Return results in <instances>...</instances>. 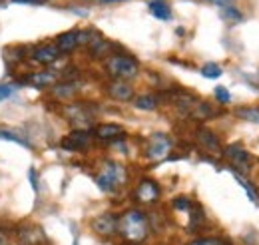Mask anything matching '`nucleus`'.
<instances>
[{
	"instance_id": "obj_29",
	"label": "nucleus",
	"mask_w": 259,
	"mask_h": 245,
	"mask_svg": "<svg viewBox=\"0 0 259 245\" xmlns=\"http://www.w3.org/2000/svg\"><path fill=\"white\" fill-rule=\"evenodd\" d=\"M12 92H14V86L12 84H0V102L6 100V98H10Z\"/></svg>"
},
{
	"instance_id": "obj_19",
	"label": "nucleus",
	"mask_w": 259,
	"mask_h": 245,
	"mask_svg": "<svg viewBox=\"0 0 259 245\" xmlns=\"http://www.w3.org/2000/svg\"><path fill=\"white\" fill-rule=\"evenodd\" d=\"M134 106L138 110H146V112H154L160 106V98L156 94H140L134 98Z\"/></svg>"
},
{
	"instance_id": "obj_5",
	"label": "nucleus",
	"mask_w": 259,
	"mask_h": 245,
	"mask_svg": "<svg viewBox=\"0 0 259 245\" xmlns=\"http://www.w3.org/2000/svg\"><path fill=\"white\" fill-rule=\"evenodd\" d=\"M171 150V140L167 134L156 132L148 138V146H146V155L154 161H160L163 157H167V153Z\"/></svg>"
},
{
	"instance_id": "obj_6",
	"label": "nucleus",
	"mask_w": 259,
	"mask_h": 245,
	"mask_svg": "<svg viewBox=\"0 0 259 245\" xmlns=\"http://www.w3.org/2000/svg\"><path fill=\"white\" fill-rule=\"evenodd\" d=\"M132 195H134V199H136L138 203L150 206V203H156V201L160 199L162 189H160L158 182H154V180H150V178H144L140 184L136 185V189H134Z\"/></svg>"
},
{
	"instance_id": "obj_13",
	"label": "nucleus",
	"mask_w": 259,
	"mask_h": 245,
	"mask_svg": "<svg viewBox=\"0 0 259 245\" xmlns=\"http://www.w3.org/2000/svg\"><path fill=\"white\" fill-rule=\"evenodd\" d=\"M62 54L58 50L56 44H40L32 50V60L42 64V66H48V64H54Z\"/></svg>"
},
{
	"instance_id": "obj_23",
	"label": "nucleus",
	"mask_w": 259,
	"mask_h": 245,
	"mask_svg": "<svg viewBox=\"0 0 259 245\" xmlns=\"http://www.w3.org/2000/svg\"><path fill=\"white\" fill-rule=\"evenodd\" d=\"M220 14H222V18L226 20L227 24H237V22H241L243 20V14L235 8V6H226V8H220Z\"/></svg>"
},
{
	"instance_id": "obj_8",
	"label": "nucleus",
	"mask_w": 259,
	"mask_h": 245,
	"mask_svg": "<svg viewBox=\"0 0 259 245\" xmlns=\"http://www.w3.org/2000/svg\"><path fill=\"white\" fill-rule=\"evenodd\" d=\"M222 153H224V157H226L231 166L237 168V172H249L251 170V155L247 153V150L243 146L231 144V146L224 148Z\"/></svg>"
},
{
	"instance_id": "obj_17",
	"label": "nucleus",
	"mask_w": 259,
	"mask_h": 245,
	"mask_svg": "<svg viewBox=\"0 0 259 245\" xmlns=\"http://www.w3.org/2000/svg\"><path fill=\"white\" fill-rule=\"evenodd\" d=\"M54 44L58 46L60 54H70V52H74V50L80 46V42H78V30L62 32V34L56 38V42H54Z\"/></svg>"
},
{
	"instance_id": "obj_24",
	"label": "nucleus",
	"mask_w": 259,
	"mask_h": 245,
	"mask_svg": "<svg viewBox=\"0 0 259 245\" xmlns=\"http://www.w3.org/2000/svg\"><path fill=\"white\" fill-rule=\"evenodd\" d=\"M222 74H224V70H222V66L215 64V62H209V64H205V66L201 68V76H203V78H209V80H215V78H220Z\"/></svg>"
},
{
	"instance_id": "obj_11",
	"label": "nucleus",
	"mask_w": 259,
	"mask_h": 245,
	"mask_svg": "<svg viewBox=\"0 0 259 245\" xmlns=\"http://www.w3.org/2000/svg\"><path fill=\"white\" fill-rule=\"evenodd\" d=\"M106 94L116 100V102H130L134 100V86L130 82H124V80H112L108 86H106Z\"/></svg>"
},
{
	"instance_id": "obj_21",
	"label": "nucleus",
	"mask_w": 259,
	"mask_h": 245,
	"mask_svg": "<svg viewBox=\"0 0 259 245\" xmlns=\"http://www.w3.org/2000/svg\"><path fill=\"white\" fill-rule=\"evenodd\" d=\"M233 114L239 118V120H245V122L259 124V108L257 106H239L233 110Z\"/></svg>"
},
{
	"instance_id": "obj_28",
	"label": "nucleus",
	"mask_w": 259,
	"mask_h": 245,
	"mask_svg": "<svg viewBox=\"0 0 259 245\" xmlns=\"http://www.w3.org/2000/svg\"><path fill=\"white\" fill-rule=\"evenodd\" d=\"M213 94H215V100H218L222 106H227V104L231 102V94L227 92V88H224V86H218V88L213 90Z\"/></svg>"
},
{
	"instance_id": "obj_31",
	"label": "nucleus",
	"mask_w": 259,
	"mask_h": 245,
	"mask_svg": "<svg viewBox=\"0 0 259 245\" xmlns=\"http://www.w3.org/2000/svg\"><path fill=\"white\" fill-rule=\"evenodd\" d=\"M14 4H34V6H40V4H46V0H12Z\"/></svg>"
},
{
	"instance_id": "obj_3",
	"label": "nucleus",
	"mask_w": 259,
	"mask_h": 245,
	"mask_svg": "<svg viewBox=\"0 0 259 245\" xmlns=\"http://www.w3.org/2000/svg\"><path fill=\"white\" fill-rule=\"evenodd\" d=\"M104 68H106V74L112 76L114 80L128 82V80L138 76L140 62L136 60L134 56H128V54H112L110 58L104 60Z\"/></svg>"
},
{
	"instance_id": "obj_12",
	"label": "nucleus",
	"mask_w": 259,
	"mask_h": 245,
	"mask_svg": "<svg viewBox=\"0 0 259 245\" xmlns=\"http://www.w3.org/2000/svg\"><path fill=\"white\" fill-rule=\"evenodd\" d=\"M24 84L32 86V88H50V86H56L58 84V74L54 72H48V70H40V72H32L28 76L22 78Z\"/></svg>"
},
{
	"instance_id": "obj_16",
	"label": "nucleus",
	"mask_w": 259,
	"mask_h": 245,
	"mask_svg": "<svg viewBox=\"0 0 259 245\" xmlns=\"http://www.w3.org/2000/svg\"><path fill=\"white\" fill-rule=\"evenodd\" d=\"M80 90V84L74 82V80H68V82H58L56 86H52V96L62 100V102H70Z\"/></svg>"
},
{
	"instance_id": "obj_7",
	"label": "nucleus",
	"mask_w": 259,
	"mask_h": 245,
	"mask_svg": "<svg viewBox=\"0 0 259 245\" xmlns=\"http://www.w3.org/2000/svg\"><path fill=\"white\" fill-rule=\"evenodd\" d=\"M90 227H92V231L96 235L104 237V239H110V237H114L118 233V215L112 214V212L96 215L90 221Z\"/></svg>"
},
{
	"instance_id": "obj_33",
	"label": "nucleus",
	"mask_w": 259,
	"mask_h": 245,
	"mask_svg": "<svg viewBox=\"0 0 259 245\" xmlns=\"http://www.w3.org/2000/svg\"><path fill=\"white\" fill-rule=\"evenodd\" d=\"M0 245H10V239H8V235L0 229Z\"/></svg>"
},
{
	"instance_id": "obj_22",
	"label": "nucleus",
	"mask_w": 259,
	"mask_h": 245,
	"mask_svg": "<svg viewBox=\"0 0 259 245\" xmlns=\"http://www.w3.org/2000/svg\"><path fill=\"white\" fill-rule=\"evenodd\" d=\"M192 118L195 120H211L215 116V110L207 104V102H195V106L192 108Z\"/></svg>"
},
{
	"instance_id": "obj_25",
	"label": "nucleus",
	"mask_w": 259,
	"mask_h": 245,
	"mask_svg": "<svg viewBox=\"0 0 259 245\" xmlns=\"http://www.w3.org/2000/svg\"><path fill=\"white\" fill-rule=\"evenodd\" d=\"M233 176H235V180L239 182V185H241V187H243V189L247 191V195H249V199H251L253 203H259V195H257V191H255V189H253L251 185H249V184H247V182H245V180H243V178H241V174L233 170Z\"/></svg>"
},
{
	"instance_id": "obj_10",
	"label": "nucleus",
	"mask_w": 259,
	"mask_h": 245,
	"mask_svg": "<svg viewBox=\"0 0 259 245\" xmlns=\"http://www.w3.org/2000/svg\"><path fill=\"white\" fill-rule=\"evenodd\" d=\"M195 142L199 144V148H203L205 152H209V153L224 152L218 134L211 132V130H207V128H197V130H195Z\"/></svg>"
},
{
	"instance_id": "obj_30",
	"label": "nucleus",
	"mask_w": 259,
	"mask_h": 245,
	"mask_svg": "<svg viewBox=\"0 0 259 245\" xmlns=\"http://www.w3.org/2000/svg\"><path fill=\"white\" fill-rule=\"evenodd\" d=\"M28 178H30V185H32L34 191H38V182H36V170L34 168H30L28 170Z\"/></svg>"
},
{
	"instance_id": "obj_20",
	"label": "nucleus",
	"mask_w": 259,
	"mask_h": 245,
	"mask_svg": "<svg viewBox=\"0 0 259 245\" xmlns=\"http://www.w3.org/2000/svg\"><path fill=\"white\" fill-rule=\"evenodd\" d=\"M148 8H150V12H152L156 18H160V20H169V18H171V8H169L167 2H163V0H150Z\"/></svg>"
},
{
	"instance_id": "obj_26",
	"label": "nucleus",
	"mask_w": 259,
	"mask_h": 245,
	"mask_svg": "<svg viewBox=\"0 0 259 245\" xmlns=\"http://www.w3.org/2000/svg\"><path fill=\"white\" fill-rule=\"evenodd\" d=\"M171 208H174V210H178V212H190V210L194 208V203H192V199H190V197L180 195V197H176V199L171 201Z\"/></svg>"
},
{
	"instance_id": "obj_4",
	"label": "nucleus",
	"mask_w": 259,
	"mask_h": 245,
	"mask_svg": "<svg viewBox=\"0 0 259 245\" xmlns=\"http://www.w3.org/2000/svg\"><path fill=\"white\" fill-rule=\"evenodd\" d=\"M62 112H64L66 120L72 124L76 130H86L94 120V112L86 104H76V102L74 104H66Z\"/></svg>"
},
{
	"instance_id": "obj_32",
	"label": "nucleus",
	"mask_w": 259,
	"mask_h": 245,
	"mask_svg": "<svg viewBox=\"0 0 259 245\" xmlns=\"http://www.w3.org/2000/svg\"><path fill=\"white\" fill-rule=\"evenodd\" d=\"M207 2H211V4H215V6H220V8L233 6V0H207Z\"/></svg>"
},
{
	"instance_id": "obj_9",
	"label": "nucleus",
	"mask_w": 259,
	"mask_h": 245,
	"mask_svg": "<svg viewBox=\"0 0 259 245\" xmlns=\"http://www.w3.org/2000/svg\"><path fill=\"white\" fill-rule=\"evenodd\" d=\"M90 140H92V134L88 130H72L66 138H62L60 146L66 152H82L90 146Z\"/></svg>"
},
{
	"instance_id": "obj_15",
	"label": "nucleus",
	"mask_w": 259,
	"mask_h": 245,
	"mask_svg": "<svg viewBox=\"0 0 259 245\" xmlns=\"http://www.w3.org/2000/svg\"><path fill=\"white\" fill-rule=\"evenodd\" d=\"M112 48H114V44H112V42H108V40H106V38H102V36H96V38L88 44L90 56H92L94 60H100V58H110V56H112Z\"/></svg>"
},
{
	"instance_id": "obj_1",
	"label": "nucleus",
	"mask_w": 259,
	"mask_h": 245,
	"mask_svg": "<svg viewBox=\"0 0 259 245\" xmlns=\"http://www.w3.org/2000/svg\"><path fill=\"white\" fill-rule=\"evenodd\" d=\"M118 235L128 245L144 243L150 235V217L142 210H128L118 215Z\"/></svg>"
},
{
	"instance_id": "obj_14",
	"label": "nucleus",
	"mask_w": 259,
	"mask_h": 245,
	"mask_svg": "<svg viewBox=\"0 0 259 245\" xmlns=\"http://www.w3.org/2000/svg\"><path fill=\"white\" fill-rule=\"evenodd\" d=\"M124 128L118 126V124H98L94 128V136L98 140H104V142H114V140H120L124 138Z\"/></svg>"
},
{
	"instance_id": "obj_34",
	"label": "nucleus",
	"mask_w": 259,
	"mask_h": 245,
	"mask_svg": "<svg viewBox=\"0 0 259 245\" xmlns=\"http://www.w3.org/2000/svg\"><path fill=\"white\" fill-rule=\"evenodd\" d=\"M100 2H116V0H100Z\"/></svg>"
},
{
	"instance_id": "obj_2",
	"label": "nucleus",
	"mask_w": 259,
	"mask_h": 245,
	"mask_svg": "<svg viewBox=\"0 0 259 245\" xmlns=\"http://www.w3.org/2000/svg\"><path fill=\"white\" fill-rule=\"evenodd\" d=\"M126 182H128V170L122 164L108 159V161H104L100 166V172H98L96 176V184L102 191L114 193L118 187L126 185Z\"/></svg>"
},
{
	"instance_id": "obj_27",
	"label": "nucleus",
	"mask_w": 259,
	"mask_h": 245,
	"mask_svg": "<svg viewBox=\"0 0 259 245\" xmlns=\"http://www.w3.org/2000/svg\"><path fill=\"white\" fill-rule=\"evenodd\" d=\"M188 245H231L226 239H220V237H199V239H194Z\"/></svg>"
},
{
	"instance_id": "obj_18",
	"label": "nucleus",
	"mask_w": 259,
	"mask_h": 245,
	"mask_svg": "<svg viewBox=\"0 0 259 245\" xmlns=\"http://www.w3.org/2000/svg\"><path fill=\"white\" fill-rule=\"evenodd\" d=\"M18 235H20L22 245H40L46 241V237H44L40 227H20Z\"/></svg>"
}]
</instances>
